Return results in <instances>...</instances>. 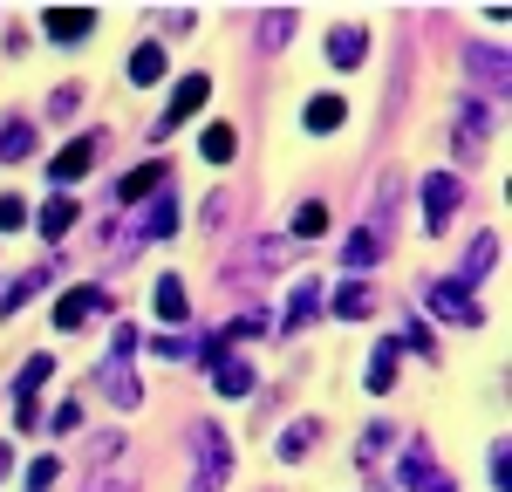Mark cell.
Segmentation results:
<instances>
[{"label": "cell", "mask_w": 512, "mask_h": 492, "mask_svg": "<svg viewBox=\"0 0 512 492\" xmlns=\"http://www.w3.org/2000/svg\"><path fill=\"white\" fill-rule=\"evenodd\" d=\"M55 465H62V458H35V472H28V492H48V486H55Z\"/></svg>", "instance_id": "35"}, {"label": "cell", "mask_w": 512, "mask_h": 492, "mask_svg": "<svg viewBox=\"0 0 512 492\" xmlns=\"http://www.w3.org/2000/svg\"><path fill=\"white\" fill-rule=\"evenodd\" d=\"M96 158H103V137H76V144H62V151L48 158V178H55V185H76V178H89Z\"/></svg>", "instance_id": "7"}, {"label": "cell", "mask_w": 512, "mask_h": 492, "mask_svg": "<svg viewBox=\"0 0 512 492\" xmlns=\"http://www.w3.org/2000/svg\"><path fill=\"white\" fill-rule=\"evenodd\" d=\"M137 233H144V240H171V233H178V199L158 192V199L144 205V226H137Z\"/></svg>", "instance_id": "17"}, {"label": "cell", "mask_w": 512, "mask_h": 492, "mask_svg": "<svg viewBox=\"0 0 512 492\" xmlns=\"http://www.w3.org/2000/svg\"><path fill=\"white\" fill-rule=\"evenodd\" d=\"M41 28H48V41H82L96 28V14L89 7H41Z\"/></svg>", "instance_id": "9"}, {"label": "cell", "mask_w": 512, "mask_h": 492, "mask_svg": "<svg viewBox=\"0 0 512 492\" xmlns=\"http://www.w3.org/2000/svg\"><path fill=\"white\" fill-rule=\"evenodd\" d=\"M396 356H403V342H376V356H369V376H362V383H369V397H383V390L396 383Z\"/></svg>", "instance_id": "18"}, {"label": "cell", "mask_w": 512, "mask_h": 492, "mask_svg": "<svg viewBox=\"0 0 512 492\" xmlns=\"http://www.w3.org/2000/svg\"><path fill=\"white\" fill-rule=\"evenodd\" d=\"M342 260H349V274H362V267H376V260H383V240H376L369 226H355L349 246H342Z\"/></svg>", "instance_id": "24"}, {"label": "cell", "mask_w": 512, "mask_h": 492, "mask_svg": "<svg viewBox=\"0 0 512 492\" xmlns=\"http://www.w3.org/2000/svg\"><path fill=\"white\" fill-rule=\"evenodd\" d=\"M41 424V404H14V431H35Z\"/></svg>", "instance_id": "40"}, {"label": "cell", "mask_w": 512, "mask_h": 492, "mask_svg": "<svg viewBox=\"0 0 512 492\" xmlns=\"http://www.w3.org/2000/svg\"><path fill=\"white\" fill-rule=\"evenodd\" d=\"M7 472H14V458H7V445H0V479H7Z\"/></svg>", "instance_id": "41"}, {"label": "cell", "mask_w": 512, "mask_h": 492, "mask_svg": "<svg viewBox=\"0 0 512 492\" xmlns=\"http://www.w3.org/2000/svg\"><path fill=\"white\" fill-rule=\"evenodd\" d=\"M48 281H55V260H41V267H28L21 281H7V294H0V308H7V315H21V308H28V301H35V294H41Z\"/></svg>", "instance_id": "11"}, {"label": "cell", "mask_w": 512, "mask_h": 492, "mask_svg": "<svg viewBox=\"0 0 512 492\" xmlns=\"http://www.w3.org/2000/svg\"><path fill=\"white\" fill-rule=\"evenodd\" d=\"M465 69H472L492 96L506 89V48H492V41H478V48H465Z\"/></svg>", "instance_id": "10"}, {"label": "cell", "mask_w": 512, "mask_h": 492, "mask_svg": "<svg viewBox=\"0 0 512 492\" xmlns=\"http://www.w3.org/2000/svg\"><path fill=\"white\" fill-rule=\"evenodd\" d=\"M89 315H110V294H103V287H69V294L55 301V328H82Z\"/></svg>", "instance_id": "8"}, {"label": "cell", "mask_w": 512, "mask_h": 492, "mask_svg": "<svg viewBox=\"0 0 512 492\" xmlns=\"http://www.w3.org/2000/svg\"><path fill=\"white\" fill-rule=\"evenodd\" d=\"M151 349H158V356H171V363H185V356H192V335H158Z\"/></svg>", "instance_id": "34"}, {"label": "cell", "mask_w": 512, "mask_h": 492, "mask_svg": "<svg viewBox=\"0 0 512 492\" xmlns=\"http://www.w3.org/2000/svg\"><path fill=\"white\" fill-rule=\"evenodd\" d=\"M233 137H239L233 123H205V130H198V151H205V158H212V164H226V158H233V151H239Z\"/></svg>", "instance_id": "27"}, {"label": "cell", "mask_w": 512, "mask_h": 492, "mask_svg": "<svg viewBox=\"0 0 512 492\" xmlns=\"http://www.w3.org/2000/svg\"><path fill=\"white\" fill-rule=\"evenodd\" d=\"M158 185H164V164H137V171H123L117 199L123 205H144V199H158Z\"/></svg>", "instance_id": "16"}, {"label": "cell", "mask_w": 512, "mask_h": 492, "mask_svg": "<svg viewBox=\"0 0 512 492\" xmlns=\"http://www.w3.org/2000/svg\"><path fill=\"white\" fill-rule=\"evenodd\" d=\"M396 342H403V349H417V356H431V328L417 322V315H410V328H403V335H396Z\"/></svg>", "instance_id": "33"}, {"label": "cell", "mask_w": 512, "mask_h": 492, "mask_svg": "<svg viewBox=\"0 0 512 492\" xmlns=\"http://www.w3.org/2000/svg\"><path fill=\"white\" fill-rule=\"evenodd\" d=\"M28 151H35V123H0V158L14 164V158H28Z\"/></svg>", "instance_id": "29"}, {"label": "cell", "mask_w": 512, "mask_h": 492, "mask_svg": "<svg viewBox=\"0 0 512 492\" xmlns=\"http://www.w3.org/2000/svg\"><path fill=\"white\" fill-rule=\"evenodd\" d=\"M89 492H130V472H123V465H103V479H96Z\"/></svg>", "instance_id": "36"}, {"label": "cell", "mask_w": 512, "mask_h": 492, "mask_svg": "<svg viewBox=\"0 0 512 492\" xmlns=\"http://www.w3.org/2000/svg\"><path fill=\"white\" fill-rule=\"evenodd\" d=\"M287 35H294V14H287V7L260 14V41H267V48H287Z\"/></svg>", "instance_id": "31"}, {"label": "cell", "mask_w": 512, "mask_h": 492, "mask_svg": "<svg viewBox=\"0 0 512 492\" xmlns=\"http://www.w3.org/2000/svg\"><path fill=\"white\" fill-rule=\"evenodd\" d=\"M151 308H158L164 322H185V315H192V301H185V281H178V274H164V281H158V301H151Z\"/></svg>", "instance_id": "26"}, {"label": "cell", "mask_w": 512, "mask_h": 492, "mask_svg": "<svg viewBox=\"0 0 512 492\" xmlns=\"http://www.w3.org/2000/svg\"><path fill=\"white\" fill-rule=\"evenodd\" d=\"M14 226H28V205H21V199H0V233H14Z\"/></svg>", "instance_id": "37"}, {"label": "cell", "mask_w": 512, "mask_h": 492, "mask_svg": "<svg viewBox=\"0 0 512 492\" xmlns=\"http://www.w3.org/2000/svg\"><path fill=\"white\" fill-rule=\"evenodd\" d=\"M485 130H492V117H485V103H472V96H465V110H458V137H451V144H458V158H478Z\"/></svg>", "instance_id": "13"}, {"label": "cell", "mask_w": 512, "mask_h": 492, "mask_svg": "<svg viewBox=\"0 0 512 492\" xmlns=\"http://www.w3.org/2000/svg\"><path fill=\"white\" fill-rule=\"evenodd\" d=\"M158 76H164V48H158V41H137V48H130V82L151 89Z\"/></svg>", "instance_id": "22"}, {"label": "cell", "mask_w": 512, "mask_h": 492, "mask_svg": "<svg viewBox=\"0 0 512 492\" xmlns=\"http://www.w3.org/2000/svg\"><path fill=\"white\" fill-rule=\"evenodd\" d=\"M76 424H82V404H76V397H69V404H55V410H48V431H62V438H69Z\"/></svg>", "instance_id": "32"}, {"label": "cell", "mask_w": 512, "mask_h": 492, "mask_svg": "<svg viewBox=\"0 0 512 492\" xmlns=\"http://www.w3.org/2000/svg\"><path fill=\"white\" fill-rule=\"evenodd\" d=\"M48 376H55V356H35V363L14 376V404H35V390L48 383Z\"/></svg>", "instance_id": "28"}, {"label": "cell", "mask_w": 512, "mask_h": 492, "mask_svg": "<svg viewBox=\"0 0 512 492\" xmlns=\"http://www.w3.org/2000/svg\"><path fill=\"white\" fill-rule=\"evenodd\" d=\"M192 451H198V465H192V492H226V472H233L226 431H219V424H198V431H192Z\"/></svg>", "instance_id": "2"}, {"label": "cell", "mask_w": 512, "mask_h": 492, "mask_svg": "<svg viewBox=\"0 0 512 492\" xmlns=\"http://www.w3.org/2000/svg\"><path fill=\"white\" fill-rule=\"evenodd\" d=\"M212 390H219V397H253V363L226 356V363L212 369Z\"/></svg>", "instance_id": "19"}, {"label": "cell", "mask_w": 512, "mask_h": 492, "mask_svg": "<svg viewBox=\"0 0 512 492\" xmlns=\"http://www.w3.org/2000/svg\"><path fill=\"white\" fill-rule=\"evenodd\" d=\"M362 55H369V35H362V28H335V35H328V62H335V69H355Z\"/></svg>", "instance_id": "20"}, {"label": "cell", "mask_w": 512, "mask_h": 492, "mask_svg": "<svg viewBox=\"0 0 512 492\" xmlns=\"http://www.w3.org/2000/svg\"><path fill=\"white\" fill-rule=\"evenodd\" d=\"M342 123H349V103H342V96H315V103H308V130H315V137L342 130Z\"/></svg>", "instance_id": "25"}, {"label": "cell", "mask_w": 512, "mask_h": 492, "mask_svg": "<svg viewBox=\"0 0 512 492\" xmlns=\"http://www.w3.org/2000/svg\"><path fill=\"white\" fill-rule=\"evenodd\" d=\"M417 192H424V233H444V226H451V212H458V199H465V185H458L451 171H431Z\"/></svg>", "instance_id": "3"}, {"label": "cell", "mask_w": 512, "mask_h": 492, "mask_svg": "<svg viewBox=\"0 0 512 492\" xmlns=\"http://www.w3.org/2000/svg\"><path fill=\"white\" fill-rule=\"evenodd\" d=\"M315 445H321V424H315V417H301V424H287V438H280V458H287V465H301V458H308Z\"/></svg>", "instance_id": "23"}, {"label": "cell", "mask_w": 512, "mask_h": 492, "mask_svg": "<svg viewBox=\"0 0 512 492\" xmlns=\"http://www.w3.org/2000/svg\"><path fill=\"white\" fill-rule=\"evenodd\" d=\"M76 96H82L76 82H69V89H55V96H48V117H69V110H76Z\"/></svg>", "instance_id": "38"}, {"label": "cell", "mask_w": 512, "mask_h": 492, "mask_svg": "<svg viewBox=\"0 0 512 492\" xmlns=\"http://www.w3.org/2000/svg\"><path fill=\"white\" fill-rule=\"evenodd\" d=\"M205 96H212V76H205V69L178 76V89H171V103H164V123H158V130H178L185 117H198V110H205Z\"/></svg>", "instance_id": "6"}, {"label": "cell", "mask_w": 512, "mask_h": 492, "mask_svg": "<svg viewBox=\"0 0 512 492\" xmlns=\"http://www.w3.org/2000/svg\"><path fill=\"white\" fill-rule=\"evenodd\" d=\"M424 301H431L437 322H458V328L478 322V294H472L465 281H431V287H424Z\"/></svg>", "instance_id": "4"}, {"label": "cell", "mask_w": 512, "mask_h": 492, "mask_svg": "<svg viewBox=\"0 0 512 492\" xmlns=\"http://www.w3.org/2000/svg\"><path fill=\"white\" fill-rule=\"evenodd\" d=\"M328 308H335L342 322H369V315H376V287H369V281H342Z\"/></svg>", "instance_id": "12"}, {"label": "cell", "mask_w": 512, "mask_h": 492, "mask_svg": "<svg viewBox=\"0 0 512 492\" xmlns=\"http://www.w3.org/2000/svg\"><path fill=\"white\" fill-rule=\"evenodd\" d=\"M492 260H499V233H478V240L465 246V267H458V281L478 287L485 274H492Z\"/></svg>", "instance_id": "15"}, {"label": "cell", "mask_w": 512, "mask_h": 492, "mask_svg": "<svg viewBox=\"0 0 512 492\" xmlns=\"http://www.w3.org/2000/svg\"><path fill=\"white\" fill-rule=\"evenodd\" d=\"M76 212H82V205L69 199V192H55V199L41 205V240H62V233L76 226Z\"/></svg>", "instance_id": "21"}, {"label": "cell", "mask_w": 512, "mask_h": 492, "mask_svg": "<svg viewBox=\"0 0 512 492\" xmlns=\"http://www.w3.org/2000/svg\"><path fill=\"white\" fill-rule=\"evenodd\" d=\"M492 486H499V492L512 486V472H506V445H492Z\"/></svg>", "instance_id": "39"}, {"label": "cell", "mask_w": 512, "mask_h": 492, "mask_svg": "<svg viewBox=\"0 0 512 492\" xmlns=\"http://www.w3.org/2000/svg\"><path fill=\"white\" fill-rule=\"evenodd\" d=\"M321 226H328V205L308 199V205H294V240H315Z\"/></svg>", "instance_id": "30"}, {"label": "cell", "mask_w": 512, "mask_h": 492, "mask_svg": "<svg viewBox=\"0 0 512 492\" xmlns=\"http://www.w3.org/2000/svg\"><path fill=\"white\" fill-rule=\"evenodd\" d=\"M130 356H137V322H117V342H110V356H103V369H96L89 383L117 410H144V383L130 376Z\"/></svg>", "instance_id": "1"}, {"label": "cell", "mask_w": 512, "mask_h": 492, "mask_svg": "<svg viewBox=\"0 0 512 492\" xmlns=\"http://www.w3.org/2000/svg\"><path fill=\"white\" fill-rule=\"evenodd\" d=\"M396 479H403V492H451V479L437 472L431 445H410L403 458H396Z\"/></svg>", "instance_id": "5"}, {"label": "cell", "mask_w": 512, "mask_h": 492, "mask_svg": "<svg viewBox=\"0 0 512 492\" xmlns=\"http://www.w3.org/2000/svg\"><path fill=\"white\" fill-rule=\"evenodd\" d=\"M315 315H321V281L308 274V281H294V294H287V322H280V328L294 335V328H301V322H315Z\"/></svg>", "instance_id": "14"}]
</instances>
